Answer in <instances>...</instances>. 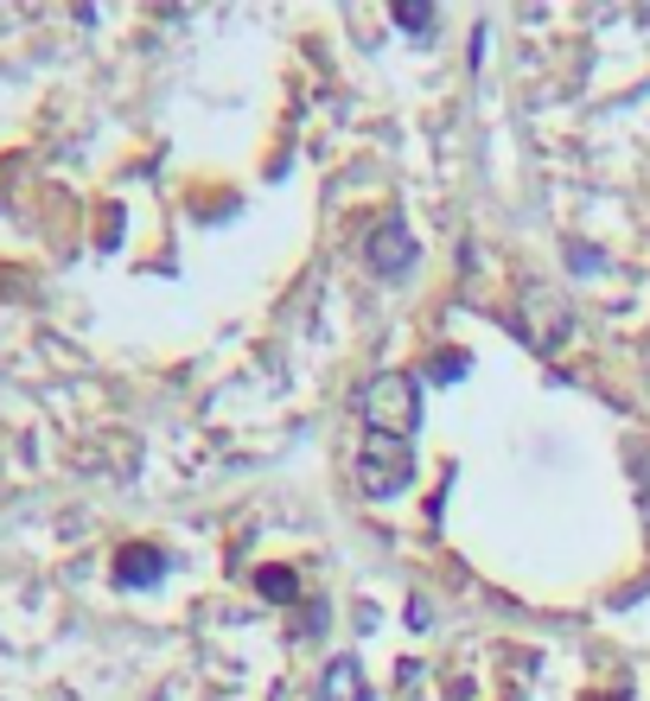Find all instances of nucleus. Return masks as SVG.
Here are the masks:
<instances>
[{
	"label": "nucleus",
	"instance_id": "1",
	"mask_svg": "<svg viewBox=\"0 0 650 701\" xmlns=\"http://www.w3.org/2000/svg\"><path fill=\"white\" fill-rule=\"evenodd\" d=\"M421 415V383L415 377H402V370H383L376 383L364 390V421L370 434H395V441H409V427Z\"/></svg>",
	"mask_w": 650,
	"mask_h": 701
},
{
	"label": "nucleus",
	"instance_id": "2",
	"mask_svg": "<svg viewBox=\"0 0 650 701\" xmlns=\"http://www.w3.org/2000/svg\"><path fill=\"white\" fill-rule=\"evenodd\" d=\"M409 472H415L409 441H395V434H364V446H358V485H364L370 497H395L402 485H409Z\"/></svg>",
	"mask_w": 650,
	"mask_h": 701
},
{
	"label": "nucleus",
	"instance_id": "3",
	"mask_svg": "<svg viewBox=\"0 0 650 701\" xmlns=\"http://www.w3.org/2000/svg\"><path fill=\"white\" fill-rule=\"evenodd\" d=\"M364 256H370V268H376V275H402V268H409V261H415V236L402 230V224H376V230H370V243H364Z\"/></svg>",
	"mask_w": 650,
	"mask_h": 701
},
{
	"label": "nucleus",
	"instance_id": "4",
	"mask_svg": "<svg viewBox=\"0 0 650 701\" xmlns=\"http://www.w3.org/2000/svg\"><path fill=\"white\" fill-rule=\"evenodd\" d=\"M326 701H376L364 689V676H358V663L351 657H339L332 670H326Z\"/></svg>",
	"mask_w": 650,
	"mask_h": 701
},
{
	"label": "nucleus",
	"instance_id": "5",
	"mask_svg": "<svg viewBox=\"0 0 650 701\" xmlns=\"http://www.w3.org/2000/svg\"><path fill=\"white\" fill-rule=\"evenodd\" d=\"M115 568H122V580H128V587H141V580H159V548H122V561H115Z\"/></svg>",
	"mask_w": 650,
	"mask_h": 701
},
{
	"label": "nucleus",
	"instance_id": "6",
	"mask_svg": "<svg viewBox=\"0 0 650 701\" xmlns=\"http://www.w3.org/2000/svg\"><path fill=\"white\" fill-rule=\"evenodd\" d=\"M434 377H441V383H460V377H466V351H441V358H434Z\"/></svg>",
	"mask_w": 650,
	"mask_h": 701
},
{
	"label": "nucleus",
	"instance_id": "7",
	"mask_svg": "<svg viewBox=\"0 0 650 701\" xmlns=\"http://www.w3.org/2000/svg\"><path fill=\"white\" fill-rule=\"evenodd\" d=\"M395 20H402L409 32H427V20H434V13H427V0H409V7H395Z\"/></svg>",
	"mask_w": 650,
	"mask_h": 701
},
{
	"label": "nucleus",
	"instance_id": "8",
	"mask_svg": "<svg viewBox=\"0 0 650 701\" xmlns=\"http://www.w3.org/2000/svg\"><path fill=\"white\" fill-rule=\"evenodd\" d=\"M261 594L281 599V594H293V580H287V574H261Z\"/></svg>",
	"mask_w": 650,
	"mask_h": 701
}]
</instances>
